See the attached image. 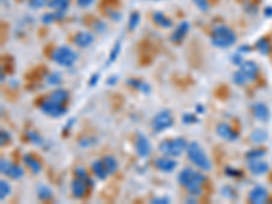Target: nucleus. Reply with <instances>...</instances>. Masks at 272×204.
Returning <instances> with one entry per match:
<instances>
[{
	"instance_id": "nucleus-1",
	"label": "nucleus",
	"mask_w": 272,
	"mask_h": 204,
	"mask_svg": "<svg viewBox=\"0 0 272 204\" xmlns=\"http://www.w3.org/2000/svg\"><path fill=\"white\" fill-rule=\"evenodd\" d=\"M177 180L178 183L185 187L189 194L193 195V196H198V195L202 194V184L204 181V176L202 173L187 168L178 173Z\"/></svg>"
},
{
	"instance_id": "nucleus-2",
	"label": "nucleus",
	"mask_w": 272,
	"mask_h": 204,
	"mask_svg": "<svg viewBox=\"0 0 272 204\" xmlns=\"http://www.w3.org/2000/svg\"><path fill=\"white\" fill-rule=\"evenodd\" d=\"M237 35L229 26H215L211 31V44L219 49H226L236 44Z\"/></svg>"
},
{
	"instance_id": "nucleus-3",
	"label": "nucleus",
	"mask_w": 272,
	"mask_h": 204,
	"mask_svg": "<svg viewBox=\"0 0 272 204\" xmlns=\"http://www.w3.org/2000/svg\"><path fill=\"white\" fill-rule=\"evenodd\" d=\"M187 154H188L189 161L192 162L196 168H199L203 172H208L211 170V161L208 158V155L204 153V150L202 146L199 145L198 142H192L189 143L188 149H187Z\"/></svg>"
},
{
	"instance_id": "nucleus-4",
	"label": "nucleus",
	"mask_w": 272,
	"mask_h": 204,
	"mask_svg": "<svg viewBox=\"0 0 272 204\" xmlns=\"http://www.w3.org/2000/svg\"><path fill=\"white\" fill-rule=\"evenodd\" d=\"M188 142L184 138H176V139H165L159 143V151L168 157H180L184 151L188 149Z\"/></svg>"
},
{
	"instance_id": "nucleus-5",
	"label": "nucleus",
	"mask_w": 272,
	"mask_h": 204,
	"mask_svg": "<svg viewBox=\"0 0 272 204\" xmlns=\"http://www.w3.org/2000/svg\"><path fill=\"white\" fill-rule=\"evenodd\" d=\"M52 60L60 67H71L76 63L78 53L67 45H61L52 52Z\"/></svg>"
},
{
	"instance_id": "nucleus-6",
	"label": "nucleus",
	"mask_w": 272,
	"mask_h": 204,
	"mask_svg": "<svg viewBox=\"0 0 272 204\" xmlns=\"http://www.w3.org/2000/svg\"><path fill=\"white\" fill-rule=\"evenodd\" d=\"M151 125L155 132H163V131L172 128L174 125L173 113L168 109H163L158 112L151 120Z\"/></svg>"
},
{
	"instance_id": "nucleus-7",
	"label": "nucleus",
	"mask_w": 272,
	"mask_h": 204,
	"mask_svg": "<svg viewBox=\"0 0 272 204\" xmlns=\"http://www.w3.org/2000/svg\"><path fill=\"white\" fill-rule=\"evenodd\" d=\"M40 109L44 115L49 116V117H53V119H57V117H61L64 116L68 109L64 104H57L54 101L46 98L40 104Z\"/></svg>"
},
{
	"instance_id": "nucleus-8",
	"label": "nucleus",
	"mask_w": 272,
	"mask_h": 204,
	"mask_svg": "<svg viewBox=\"0 0 272 204\" xmlns=\"http://www.w3.org/2000/svg\"><path fill=\"white\" fill-rule=\"evenodd\" d=\"M0 172H1V175H4L5 177L12 180H20L25 175V172H23V169L20 166L11 164L7 160L0 161Z\"/></svg>"
},
{
	"instance_id": "nucleus-9",
	"label": "nucleus",
	"mask_w": 272,
	"mask_h": 204,
	"mask_svg": "<svg viewBox=\"0 0 272 204\" xmlns=\"http://www.w3.org/2000/svg\"><path fill=\"white\" fill-rule=\"evenodd\" d=\"M135 149H136V153H138L139 157L142 158H147L151 151H153V147H151V143L150 140L144 136V135H139L136 138V142H135Z\"/></svg>"
},
{
	"instance_id": "nucleus-10",
	"label": "nucleus",
	"mask_w": 272,
	"mask_h": 204,
	"mask_svg": "<svg viewBox=\"0 0 272 204\" xmlns=\"http://www.w3.org/2000/svg\"><path fill=\"white\" fill-rule=\"evenodd\" d=\"M189 29H191V23L187 22V20H183L180 22V25L173 30V33L170 35V41L173 44H181L184 41V38L187 37V34L189 33Z\"/></svg>"
},
{
	"instance_id": "nucleus-11",
	"label": "nucleus",
	"mask_w": 272,
	"mask_h": 204,
	"mask_svg": "<svg viewBox=\"0 0 272 204\" xmlns=\"http://www.w3.org/2000/svg\"><path fill=\"white\" fill-rule=\"evenodd\" d=\"M74 44L78 46V48H89L90 45L94 42V35L91 34L90 31H84V30H80L76 34L74 35Z\"/></svg>"
},
{
	"instance_id": "nucleus-12",
	"label": "nucleus",
	"mask_w": 272,
	"mask_h": 204,
	"mask_svg": "<svg viewBox=\"0 0 272 204\" xmlns=\"http://www.w3.org/2000/svg\"><path fill=\"white\" fill-rule=\"evenodd\" d=\"M268 199V191L262 187V185H256L251 192H249V202L253 204H263L266 203Z\"/></svg>"
},
{
	"instance_id": "nucleus-13",
	"label": "nucleus",
	"mask_w": 272,
	"mask_h": 204,
	"mask_svg": "<svg viewBox=\"0 0 272 204\" xmlns=\"http://www.w3.org/2000/svg\"><path fill=\"white\" fill-rule=\"evenodd\" d=\"M217 134L225 140H229V142H236L238 139V134L236 131L233 130L232 127L226 123H221L218 124L217 127Z\"/></svg>"
},
{
	"instance_id": "nucleus-14",
	"label": "nucleus",
	"mask_w": 272,
	"mask_h": 204,
	"mask_svg": "<svg viewBox=\"0 0 272 204\" xmlns=\"http://www.w3.org/2000/svg\"><path fill=\"white\" fill-rule=\"evenodd\" d=\"M87 187H89V183L86 181V180L82 179H76L71 183V192L74 195V198L76 199H80V198H83L86 192H87Z\"/></svg>"
},
{
	"instance_id": "nucleus-15",
	"label": "nucleus",
	"mask_w": 272,
	"mask_h": 204,
	"mask_svg": "<svg viewBox=\"0 0 272 204\" xmlns=\"http://www.w3.org/2000/svg\"><path fill=\"white\" fill-rule=\"evenodd\" d=\"M155 166H157V169L163 172V173H172L177 168V162L172 160V157L166 155V157H162V158H158L155 161Z\"/></svg>"
},
{
	"instance_id": "nucleus-16",
	"label": "nucleus",
	"mask_w": 272,
	"mask_h": 204,
	"mask_svg": "<svg viewBox=\"0 0 272 204\" xmlns=\"http://www.w3.org/2000/svg\"><path fill=\"white\" fill-rule=\"evenodd\" d=\"M240 70L243 71L245 76H247L249 82L253 79H256V76L259 74V65L252 61V60H244V63L240 65Z\"/></svg>"
},
{
	"instance_id": "nucleus-17",
	"label": "nucleus",
	"mask_w": 272,
	"mask_h": 204,
	"mask_svg": "<svg viewBox=\"0 0 272 204\" xmlns=\"http://www.w3.org/2000/svg\"><path fill=\"white\" fill-rule=\"evenodd\" d=\"M248 165H249V170L251 173L255 176H263L266 175L268 172V164L266 161H263L262 158L253 161H248Z\"/></svg>"
},
{
	"instance_id": "nucleus-18",
	"label": "nucleus",
	"mask_w": 272,
	"mask_h": 204,
	"mask_svg": "<svg viewBox=\"0 0 272 204\" xmlns=\"http://www.w3.org/2000/svg\"><path fill=\"white\" fill-rule=\"evenodd\" d=\"M153 20L155 25L162 27V29H170L173 26V20L170 19L166 14H163L162 11H154Z\"/></svg>"
},
{
	"instance_id": "nucleus-19",
	"label": "nucleus",
	"mask_w": 272,
	"mask_h": 204,
	"mask_svg": "<svg viewBox=\"0 0 272 204\" xmlns=\"http://www.w3.org/2000/svg\"><path fill=\"white\" fill-rule=\"evenodd\" d=\"M253 116L255 119L259 120V121H267L270 119V109L266 104L263 102H258V104L253 105Z\"/></svg>"
},
{
	"instance_id": "nucleus-20",
	"label": "nucleus",
	"mask_w": 272,
	"mask_h": 204,
	"mask_svg": "<svg viewBox=\"0 0 272 204\" xmlns=\"http://www.w3.org/2000/svg\"><path fill=\"white\" fill-rule=\"evenodd\" d=\"M23 162L26 164V166L29 168L33 173H40L42 170V165L38 161V158H35L33 154H26L23 155Z\"/></svg>"
},
{
	"instance_id": "nucleus-21",
	"label": "nucleus",
	"mask_w": 272,
	"mask_h": 204,
	"mask_svg": "<svg viewBox=\"0 0 272 204\" xmlns=\"http://www.w3.org/2000/svg\"><path fill=\"white\" fill-rule=\"evenodd\" d=\"M91 170H93V173H94L95 177H97L98 180L108 179L109 173H108V170H106V168H105L102 160L94 161V162L91 164Z\"/></svg>"
},
{
	"instance_id": "nucleus-22",
	"label": "nucleus",
	"mask_w": 272,
	"mask_h": 204,
	"mask_svg": "<svg viewBox=\"0 0 272 204\" xmlns=\"http://www.w3.org/2000/svg\"><path fill=\"white\" fill-rule=\"evenodd\" d=\"M69 4H71V0H49L48 7L52 11H57V12L65 14L68 11Z\"/></svg>"
},
{
	"instance_id": "nucleus-23",
	"label": "nucleus",
	"mask_w": 272,
	"mask_h": 204,
	"mask_svg": "<svg viewBox=\"0 0 272 204\" xmlns=\"http://www.w3.org/2000/svg\"><path fill=\"white\" fill-rule=\"evenodd\" d=\"M127 83L131 87H134V89L139 90V91H142L143 94H150V91H151V87L147 82H144L142 79H138V78H129L127 80Z\"/></svg>"
},
{
	"instance_id": "nucleus-24",
	"label": "nucleus",
	"mask_w": 272,
	"mask_h": 204,
	"mask_svg": "<svg viewBox=\"0 0 272 204\" xmlns=\"http://www.w3.org/2000/svg\"><path fill=\"white\" fill-rule=\"evenodd\" d=\"M48 98L54 101V102H57V104H65V102L69 100V93L64 89L54 90V91L50 93V95L48 97Z\"/></svg>"
},
{
	"instance_id": "nucleus-25",
	"label": "nucleus",
	"mask_w": 272,
	"mask_h": 204,
	"mask_svg": "<svg viewBox=\"0 0 272 204\" xmlns=\"http://www.w3.org/2000/svg\"><path fill=\"white\" fill-rule=\"evenodd\" d=\"M121 46H123V42H121V38H119V40L114 42L113 46H112V49H110V52H109L108 63H106V65L113 64L114 61L117 60L120 52H121Z\"/></svg>"
},
{
	"instance_id": "nucleus-26",
	"label": "nucleus",
	"mask_w": 272,
	"mask_h": 204,
	"mask_svg": "<svg viewBox=\"0 0 272 204\" xmlns=\"http://www.w3.org/2000/svg\"><path fill=\"white\" fill-rule=\"evenodd\" d=\"M63 16H64V14L57 12V11H52V12H46V14L42 15V16H41V22H42L44 25H52L54 22L63 19Z\"/></svg>"
},
{
	"instance_id": "nucleus-27",
	"label": "nucleus",
	"mask_w": 272,
	"mask_h": 204,
	"mask_svg": "<svg viewBox=\"0 0 272 204\" xmlns=\"http://www.w3.org/2000/svg\"><path fill=\"white\" fill-rule=\"evenodd\" d=\"M102 162H104L105 168L108 170L109 175H113V173H116L117 169H119V162H117V160H116L114 157H112V155H106V157H104V158H102Z\"/></svg>"
},
{
	"instance_id": "nucleus-28",
	"label": "nucleus",
	"mask_w": 272,
	"mask_h": 204,
	"mask_svg": "<svg viewBox=\"0 0 272 204\" xmlns=\"http://www.w3.org/2000/svg\"><path fill=\"white\" fill-rule=\"evenodd\" d=\"M256 49L262 53V55H268L271 52V42L268 38L263 37V38H259L258 42H256Z\"/></svg>"
},
{
	"instance_id": "nucleus-29",
	"label": "nucleus",
	"mask_w": 272,
	"mask_h": 204,
	"mask_svg": "<svg viewBox=\"0 0 272 204\" xmlns=\"http://www.w3.org/2000/svg\"><path fill=\"white\" fill-rule=\"evenodd\" d=\"M268 139V134L264 130H255L251 134V140L256 145H260V143H264L266 140Z\"/></svg>"
},
{
	"instance_id": "nucleus-30",
	"label": "nucleus",
	"mask_w": 272,
	"mask_h": 204,
	"mask_svg": "<svg viewBox=\"0 0 272 204\" xmlns=\"http://www.w3.org/2000/svg\"><path fill=\"white\" fill-rule=\"evenodd\" d=\"M140 23V12L139 11H132L131 14H129L128 18V30L129 31H134L136 27Z\"/></svg>"
},
{
	"instance_id": "nucleus-31",
	"label": "nucleus",
	"mask_w": 272,
	"mask_h": 204,
	"mask_svg": "<svg viewBox=\"0 0 272 204\" xmlns=\"http://www.w3.org/2000/svg\"><path fill=\"white\" fill-rule=\"evenodd\" d=\"M26 138L30 143H33L34 146H42L44 145V139L40 134H37L35 131H27L26 132Z\"/></svg>"
},
{
	"instance_id": "nucleus-32",
	"label": "nucleus",
	"mask_w": 272,
	"mask_h": 204,
	"mask_svg": "<svg viewBox=\"0 0 272 204\" xmlns=\"http://www.w3.org/2000/svg\"><path fill=\"white\" fill-rule=\"evenodd\" d=\"M37 196H38V199L40 200H49L52 199V190H50L49 187H45V185H41L38 187V190H37Z\"/></svg>"
},
{
	"instance_id": "nucleus-33",
	"label": "nucleus",
	"mask_w": 272,
	"mask_h": 204,
	"mask_svg": "<svg viewBox=\"0 0 272 204\" xmlns=\"http://www.w3.org/2000/svg\"><path fill=\"white\" fill-rule=\"evenodd\" d=\"M233 82L237 86H245L248 82H249V79L245 76V74H244L243 71L238 70L234 72V75H233Z\"/></svg>"
},
{
	"instance_id": "nucleus-34",
	"label": "nucleus",
	"mask_w": 272,
	"mask_h": 204,
	"mask_svg": "<svg viewBox=\"0 0 272 204\" xmlns=\"http://www.w3.org/2000/svg\"><path fill=\"white\" fill-rule=\"evenodd\" d=\"M11 194V185L8 181L5 180H1L0 181V199L4 200L5 198H8Z\"/></svg>"
},
{
	"instance_id": "nucleus-35",
	"label": "nucleus",
	"mask_w": 272,
	"mask_h": 204,
	"mask_svg": "<svg viewBox=\"0 0 272 204\" xmlns=\"http://www.w3.org/2000/svg\"><path fill=\"white\" fill-rule=\"evenodd\" d=\"M266 155V151L262 149H252L251 151L247 153V160L248 161H253V160H259V158H263Z\"/></svg>"
},
{
	"instance_id": "nucleus-36",
	"label": "nucleus",
	"mask_w": 272,
	"mask_h": 204,
	"mask_svg": "<svg viewBox=\"0 0 272 204\" xmlns=\"http://www.w3.org/2000/svg\"><path fill=\"white\" fill-rule=\"evenodd\" d=\"M49 0H27V5L31 10H40L44 8L45 5H48Z\"/></svg>"
},
{
	"instance_id": "nucleus-37",
	"label": "nucleus",
	"mask_w": 272,
	"mask_h": 204,
	"mask_svg": "<svg viewBox=\"0 0 272 204\" xmlns=\"http://www.w3.org/2000/svg\"><path fill=\"white\" fill-rule=\"evenodd\" d=\"M46 82L48 85L57 86L61 83V74L60 72H50L48 76H46Z\"/></svg>"
},
{
	"instance_id": "nucleus-38",
	"label": "nucleus",
	"mask_w": 272,
	"mask_h": 204,
	"mask_svg": "<svg viewBox=\"0 0 272 204\" xmlns=\"http://www.w3.org/2000/svg\"><path fill=\"white\" fill-rule=\"evenodd\" d=\"M183 123L187 125L195 124V123H199V119L196 115H192V113H185L183 116Z\"/></svg>"
},
{
	"instance_id": "nucleus-39",
	"label": "nucleus",
	"mask_w": 272,
	"mask_h": 204,
	"mask_svg": "<svg viewBox=\"0 0 272 204\" xmlns=\"http://www.w3.org/2000/svg\"><path fill=\"white\" fill-rule=\"evenodd\" d=\"M193 3L196 4L199 10L203 11V12H207L210 10V3H208L207 0H193Z\"/></svg>"
},
{
	"instance_id": "nucleus-40",
	"label": "nucleus",
	"mask_w": 272,
	"mask_h": 204,
	"mask_svg": "<svg viewBox=\"0 0 272 204\" xmlns=\"http://www.w3.org/2000/svg\"><path fill=\"white\" fill-rule=\"evenodd\" d=\"M10 142H11L10 132H8V131H5V130L0 131V143H1V146L8 145Z\"/></svg>"
},
{
	"instance_id": "nucleus-41",
	"label": "nucleus",
	"mask_w": 272,
	"mask_h": 204,
	"mask_svg": "<svg viewBox=\"0 0 272 204\" xmlns=\"http://www.w3.org/2000/svg\"><path fill=\"white\" fill-rule=\"evenodd\" d=\"M93 29H94L97 33H104L105 30H106V23H105L104 20H101V19L94 20V23H93Z\"/></svg>"
},
{
	"instance_id": "nucleus-42",
	"label": "nucleus",
	"mask_w": 272,
	"mask_h": 204,
	"mask_svg": "<svg viewBox=\"0 0 272 204\" xmlns=\"http://www.w3.org/2000/svg\"><path fill=\"white\" fill-rule=\"evenodd\" d=\"M74 175H75V177H76V179L86 180V181L90 179L89 175H87V172H86L83 168H76V169H75V172H74Z\"/></svg>"
},
{
	"instance_id": "nucleus-43",
	"label": "nucleus",
	"mask_w": 272,
	"mask_h": 204,
	"mask_svg": "<svg viewBox=\"0 0 272 204\" xmlns=\"http://www.w3.org/2000/svg\"><path fill=\"white\" fill-rule=\"evenodd\" d=\"M225 173H226V176H229V177H234V179L243 175V172L236 169V168H226V169H225Z\"/></svg>"
},
{
	"instance_id": "nucleus-44",
	"label": "nucleus",
	"mask_w": 272,
	"mask_h": 204,
	"mask_svg": "<svg viewBox=\"0 0 272 204\" xmlns=\"http://www.w3.org/2000/svg\"><path fill=\"white\" fill-rule=\"evenodd\" d=\"M95 0H76V4L79 8H89L90 5H93Z\"/></svg>"
},
{
	"instance_id": "nucleus-45",
	"label": "nucleus",
	"mask_w": 272,
	"mask_h": 204,
	"mask_svg": "<svg viewBox=\"0 0 272 204\" xmlns=\"http://www.w3.org/2000/svg\"><path fill=\"white\" fill-rule=\"evenodd\" d=\"M232 61H233V64H237V65L243 64V63H244L243 53H240V52H236V53L232 56Z\"/></svg>"
},
{
	"instance_id": "nucleus-46",
	"label": "nucleus",
	"mask_w": 272,
	"mask_h": 204,
	"mask_svg": "<svg viewBox=\"0 0 272 204\" xmlns=\"http://www.w3.org/2000/svg\"><path fill=\"white\" fill-rule=\"evenodd\" d=\"M151 203L153 204H169L170 203V199L169 198H155V199L151 200Z\"/></svg>"
},
{
	"instance_id": "nucleus-47",
	"label": "nucleus",
	"mask_w": 272,
	"mask_h": 204,
	"mask_svg": "<svg viewBox=\"0 0 272 204\" xmlns=\"http://www.w3.org/2000/svg\"><path fill=\"white\" fill-rule=\"evenodd\" d=\"M98 80H99V74H98V72H97V74L91 75V76H90L89 85L90 86H97V83H98Z\"/></svg>"
},
{
	"instance_id": "nucleus-48",
	"label": "nucleus",
	"mask_w": 272,
	"mask_h": 204,
	"mask_svg": "<svg viewBox=\"0 0 272 204\" xmlns=\"http://www.w3.org/2000/svg\"><path fill=\"white\" fill-rule=\"evenodd\" d=\"M237 52H240V53H249L251 52V46L249 45H241L240 48L237 49Z\"/></svg>"
},
{
	"instance_id": "nucleus-49",
	"label": "nucleus",
	"mask_w": 272,
	"mask_h": 204,
	"mask_svg": "<svg viewBox=\"0 0 272 204\" xmlns=\"http://www.w3.org/2000/svg\"><path fill=\"white\" fill-rule=\"evenodd\" d=\"M264 15H266L267 18H272V5H267V7L264 8Z\"/></svg>"
},
{
	"instance_id": "nucleus-50",
	"label": "nucleus",
	"mask_w": 272,
	"mask_h": 204,
	"mask_svg": "<svg viewBox=\"0 0 272 204\" xmlns=\"http://www.w3.org/2000/svg\"><path fill=\"white\" fill-rule=\"evenodd\" d=\"M117 79H119V76H114V75H112V76H110V78L106 80V83H108L109 86H112V85H114L116 82H117Z\"/></svg>"
},
{
	"instance_id": "nucleus-51",
	"label": "nucleus",
	"mask_w": 272,
	"mask_h": 204,
	"mask_svg": "<svg viewBox=\"0 0 272 204\" xmlns=\"http://www.w3.org/2000/svg\"><path fill=\"white\" fill-rule=\"evenodd\" d=\"M196 112H198V113H203V112H204L203 105H200V104L196 105Z\"/></svg>"
},
{
	"instance_id": "nucleus-52",
	"label": "nucleus",
	"mask_w": 272,
	"mask_h": 204,
	"mask_svg": "<svg viewBox=\"0 0 272 204\" xmlns=\"http://www.w3.org/2000/svg\"><path fill=\"white\" fill-rule=\"evenodd\" d=\"M151 1H162V0H151Z\"/></svg>"
}]
</instances>
